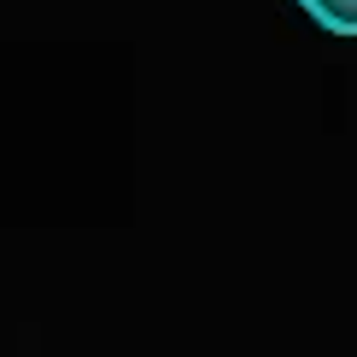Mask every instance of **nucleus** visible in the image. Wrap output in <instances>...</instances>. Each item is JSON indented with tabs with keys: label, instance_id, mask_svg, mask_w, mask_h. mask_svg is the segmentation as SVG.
Wrapping results in <instances>:
<instances>
[{
	"label": "nucleus",
	"instance_id": "obj_1",
	"mask_svg": "<svg viewBox=\"0 0 357 357\" xmlns=\"http://www.w3.org/2000/svg\"><path fill=\"white\" fill-rule=\"evenodd\" d=\"M299 12H310V24L334 36H357V0H299Z\"/></svg>",
	"mask_w": 357,
	"mask_h": 357
}]
</instances>
